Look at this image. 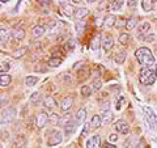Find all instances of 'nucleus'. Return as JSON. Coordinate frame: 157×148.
Masks as SVG:
<instances>
[{
	"label": "nucleus",
	"mask_w": 157,
	"mask_h": 148,
	"mask_svg": "<svg viewBox=\"0 0 157 148\" xmlns=\"http://www.w3.org/2000/svg\"><path fill=\"white\" fill-rule=\"evenodd\" d=\"M48 118H50V115H47L46 113H39L38 117H37V119H36V126L38 127V129H42V127L47 123Z\"/></svg>",
	"instance_id": "nucleus-11"
},
{
	"label": "nucleus",
	"mask_w": 157,
	"mask_h": 148,
	"mask_svg": "<svg viewBox=\"0 0 157 148\" xmlns=\"http://www.w3.org/2000/svg\"><path fill=\"white\" fill-rule=\"evenodd\" d=\"M98 41H100V37H96L94 39H93V45H92V49L93 50H97V47H98Z\"/></svg>",
	"instance_id": "nucleus-41"
},
{
	"label": "nucleus",
	"mask_w": 157,
	"mask_h": 148,
	"mask_svg": "<svg viewBox=\"0 0 157 148\" xmlns=\"http://www.w3.org/2000/svg\"><path fill=\"white\" fill-rule=\"evenodd\" d=\"M135 56L137 59V62L143 66V68L155 66V56L148 47H139L135 51Z\"/></svg>",
	"instance_id": "nucleus-1"
},
{
	"label": "nucleus",
	"mask_w": 157,
	"mask_h": 148,
	"mask_svg": "<svg viewBox=\"0 0 157 148\" xmlns=\"http://www.w3.org/2000/svg\"><path fill=\"white\" fill-rule=\"evenodd\" d=\"M102 148H115V146L110 144V143H106V144H104V147H102Z\"/></svg>",
	"instance_id": "nucleus-45"
},
{
	"label": "nucleus",
	"mask_w": 157,
	"mask_h": 148,
	"mask_svg": "<svg viewBox=\"0 0 157 148\" xmlns=\"http://www.w3.org/2000/svg\"><path fill=\"white\" fill-rule=\"evenodd\" d=\"M149 29H151V24L148 21H144V22H141L139 26H137V38H143L144 36H147V33L149 32Z\"/></svg>",
	"instance_id": "nucleus-8"
},
{
	"label": "nucleus",
	"mask_w": 157,
	"mask_h": 148,
	"mask_svg": "<svg viewBox=\"0 0 157 148\" xmlns=\"http://www.w3.org/2000/svg\"><path fill=\"white\" fill-rule=\"evenodd\" d=\"M144 39H145L147 42H153L155 39H156V36H155L153 33H152V34H149V36H147V37H145Z\"/></svg>",
	"instance_id": "nucleus-42"
},
{
	"label": "nucleus",
	"mask_w": 157,
	"mask_h": 148,
	"mask_svg": "<svg viewBox=\"0 0 157 148\" xmlns=\"http://www.w3.org/2000/svg\"><path fill=\"white\" fill-rule=\"evenodd\" d=\"M63 63V59L62 58H58V56H54V58H50L47 60V64L50 67H59Z\"/></svg>",
	"instance_id": "nucleus-24"
},
{
	"label": "nucleus",
	"mask_w": 157,
	"mask_h": 148,
	"mask_svg": "<svg viewBox=\"0 0 157 148\" xmlns=\"http://www.w3.org/2000/svg\"><path fill=\"white\" fill-rule=\"evenodd\" d=\"M118 140V135L117 134H111L109 136V143H115Z\"/></svg>",
	"instance_id": "nucleus-43"
},
{
	"label": "nucleus",
	"mask_w": 157,
	"mask_h": 148,
	"mask_svg": "<svg viewBox=\"0 0 157 148\" xmlns=\"http://www.w3.org/2000/svg\"><path fill=\"white\" fill-rule=\"evenodd\" d=\"M30 102L33 103V105H38L39 102H41V93L39 92H34L32 97H30Z\"/></svg>",
	"instance_id": "nucleus-31"
},
{
	"label": "nucleus",
	"mask_w": 157,
	"mask_h": 148,
	"mask_svg": "<svg viewBox=\"0 0 157 148\" xmlns=\"http://www.w3.org/2000/svg\"><path fill=\"white\" fill-rule=\"evenodd\" d=\"M124 103H126V97L124 96H119L118 97V100H117V103H115V109L121 110L122 107L124 106Z\"/></svg>",
	"instance_id": "nucleus-33"
},
{
	"label": "nucleus",
	"mask_w": 157,
	"mask_h": 148,
	"mask_svg": "<svg viewBox=\"0 0 157 148\" xmlns=\"http://www.w3.org/2000/svg\"><path fill=\"white\" fill-rule=\"evenodd\" d=\"M80 92H81L82 97H89L92 95V92H93V88H92V85H82Z\"/></svg>",
	"instance_id": "nucleus-28"
},
{
	"label": "nucleus",
	"mask_w": 157,
	"mask_h": 148,
	"mask_svg": "<svg viewBox=\"0 0 157 148\" xmlns=\"http://www.w3.org/2000/svg\"><path fill=\"white\" fill-rule=\"evenodd\" d=\"M114 60H115L117 64H122V63H124V60H126V51L118 50L114 54Z\"/></svg>",
	"instance_id": "nucleus-17"
},
{
	"label": "nucleus",
	"mask_w": 157,
	"mask_h": 148,
	"mask_svg": "<svg viewBox=\"0 0 157 148\" xmlns=\"http://www.w3.org/2000/svg\"><path fill=\"white\" fill-rule=\"evenodd\" d=\"M101 125H104L101 115H94V117L92 118V121H90V127H92V130L98 129V127H100Z\"/></svg>",
	"instance_id": "nucleus-20"
},
{
	"label": "nucleus",
	"mask_w": 157,
	"mask_h": 148,
	"mask_svg": "<svg viewBox=\"0 0 157 148\" xmlns=\"http://www.w3.org/2000/svg\"><path fill=\"white\" fill-rule=\"evenodd\" d=\"M101 117H102V122H104V125H109V123L113 121V114H111L110 109H109V110L102 111Z\"/></svg>",
	"instance_id": "nucleus-22"
},
{
	"label": "nucleus",
	"mask_w": 157,
	"mask_h": 148,
	"mask_svg": "<svg viewBox=\"0 0 157 148\" xmlns=\"http://www.w3.org/2000/svg\"><path fill=\"white\" fill-rule=\"evenodd\" d=\"M11 83V76L8 73H2L0 75V87H7Z\"/></svg>",
	"instance_id": "nucleus-26"
},
{
	"label": "nucleus",
	"mask_w": 157,
	"mask_h": 148,
	"mask_svg": "<svg viewBox=\"0 0 157 148\" xmlns=\"http://www.w3.org/2000/svg\"><path fill=\"white\" fill-rule=\"evenodd\" d=\"M45 32H46V28L43 25H36L32 29V36L34 38H39V37H42L43 34H45Z\"/></svg>",
	"instance_id": "nucleus-12"
},
{
	"label": "nucleus",
	"mask_w": 157,
	"mask_h": 148,
	"mask_svg": "<svg viewBox=\"0 0 157 148\" xmlns=\"http://www.w3.org/2000/svg\"><path fill=\"white\" fill-rule=\"evenodd\" d=\"M76 127H77L76 121H71V122L66 123V125H64V131H66V134H67V135L73 134V132L76 131Z\"/></svg>",
	"instance_id": "nucleus-18"
},
{
	"label": "nucleus",
	"mask_w": 157,
	"mask_h": 148,
	"mask_svg": "<svg viewBox=\"0 0 157 148\" xmlns=\"http://www.w3.org/2000/svg\"><path fill=\"white\" fill-rule=\"evenodd\" d=\"M156 79H157V72L153 67L141 68L140 75H139V80L143 85H152V84H155Z\"/></svg>",
	"instance_id": "nucleus-2"
},
{
	"label": "nucleus",
	"mask_w": 157,
	"mask_h": 148,
	"mask_svg": "<svg viewBox=\"0 0 157 148\" xmlns=\"http://www.w3.org/2000/svg\"><path fill=\"white\" fill-rule=\"evenodd\" d=\"M76 32L78 33V34H81L82 32H84V28H85V22L84 21H77V24H76Z\"/></svg>",
	"instance_id": "nucleus-37"
},
{
	"label": "nucleus",
	"mask_w": 157,
	"mask_h": 148,
	"mask_svg": "<svg viewBox=\"0 0 157 148\" xmlns=\"http://www.w3.org/2000/svg\"><path fill=\"white\" fill-rule=\"evenodd\" d=\"M123 4H124V2H122V0H115V2H113V3H111L110 9H111V11H114V12L121 11L122 7H123Z\"/></svg>",
	"instance_id": "nucleus-29"
},
{
	"label": "nucleus",
	"mask_w": 157,
	"mask_h": 148,
	"mask_svg": "<svg viewBox=\"0 0 157 148\" xmlns=\"http://www.w3.org/2000/svg\"><path fill=\"white\" fill-rule=\"evenodd\" d=\"M114 129L117 132H121V134H128L130 132V126L124 119H119L114 123Z\"/></svg>",
	"instance_id": "nucleus-6"
},
{
	"label": "nucleus",
	"mask_w": 157,
	"mask_h": 148,
	"mask_svg": "<svg viewBox=\"0 0 157 148\" xmlns=\"http://www.w3.org/2000/svg\"><path fill=\"white\" fill-rule=\"evenodd\" d=\"M7 38H8V30L2 28V45H4L7 42Z\"/></svg>",
	"instance_id": "nucleus-40"
},
{
	"label": "nucleus",
	"mask_w": 157,
	"mask_h": 148,
	"mask_svg": "<svg viewBox=\"0 0 157 148\" xmlns=\"http://www.w3.org/2000/svg\"><path fill=\"white\" fill-rule=\"evenodd\" d=\"M101 45H102V49L107 53V51H110L113 46H114V39H113L111 36H109V34H106V36L102 37L101 39Z\"/></svg>",
	"instance_id": "nucleus-7"
},
{
	"label": "nucleus",
	"mask_w": 157,
	"mask_h": 148,
	"mask_svg": "<svg viewBox=\"0 0 157 148\" xmlns=\"http://www.w3.org/2000/svg\"><path fill=\"white\" fill-rule=\"evenodd\" d=\"M130 41V34L128 33H121L119 34V43L121 45H127Z\"/></svg>",
	"instance_id": "nucleus-32"
},
{
	"label": "nucleus",
	"mask_w": 157,
	"mask_h": 148,
	"mask_svg": "<svg viewBox=\"0 0 157 148\" xmlns=\"http://www.w3.org/2000/svg\"><path fill=\"white\" fill-rule=\"evenodd\" d=\"M137 24H139V20H137V17H131L127 20L126 22V28L127 30H134V29L137 26Z\"/></svg>",
	"instance_id": "nucleus-21"
},
{
	"label": "nucleus",
	"mask_w": 157,
	"mask_h": 148,
	"mask_svg": "<svg viewBox=\"0 0 157 148\" xmlns=\"http://www.w3.org/2000/svg\"><path fill=\"white\" fill-rule=\"evenodd\" d=\"M63 142V132L62 131H54L52 135L48 138L47 140V146L48 147H54V146H58Z\"/></svg>",
	"instance_id": "nucleus-5"
},
{
	"label": "nucleus",
	"mask_w": 157,
	"mask_h": 148,
	"mask_svg": "<svg viewBox=\"0 0 157 148\" xmlns=\"http://www.w3.org/2000/svg\"><path fill=\"white\" fill-rule=\"evenodd\" d=\"M48 121L55 125V123H59V122H60V117H59L58 114H55V113H51V114H50V118H48Z\"/></svg>",
	"instance_id": "nucleus-38"
},
{
	"label": "nucleus",
	"mask_w": 157,
	"mask_h": 148,
	"mask_svg": "<svg viewBox=\"0 0 157 148\" xmlns=\"http://www.w3.org/2000/svg\"><path fill=\"white\" fill-rule=\"evenodd\" d=\"M11 68H12L11 62H8V60H3L2 62V73H7Z\"/></svg>",
	"instance_id": "nucleus-34"
},
{
	"label": "nucleus",
	"mask_w": 157,
	"mask_h": 148,
	"mask_svg": "<svg viewBox=\"0 0 157 148\" xmlns=\"http://www.w3.org/2000/svg\"><path fill=\"white\" fill-rule=\"evenodd\" d=\"M16 115H17L16 109H6L2 113V126L4 127V126L9 125L11 122H13Z\"/></svg>",
	"instance_id": "nucleus-4"
},
{
	"label": "nucleus",
	"mask_w": 157,
	"mask_h": 148,
	"mask_svg": "<svg viewBox=\"0 0 157 148\" xmlns=\"http://www.w3.org/2000/svg\"><path fill=\"white\" fill-rule=\"evenodd\" d=\"M60 6H62V8H63V13H64L68 18L73 16V7L71 6V4H67L66 2H62Z\"/></svg>",
	"instance_id": "nucleus-15"
},
{
	"label": "nucleus",
	"mask_w": 157,
	"mask_h": 148,
	"mask_svg": "<svg viewBox=\"0 0 157 148\" xmlns=\"http://www.w3.org/2000/svg\"><path fill=\"white\" fill-rule=\"evenodd\" d=\"M71 106H72V98H71V97H64V98H63V101H62V103H60L62 111L67 113L68 110L71 109Z\"/></svg>",
	"instance_id": "nucleus-16"
},
{
	"label": "nucleus",
	"mask_w": 157,
	"mask_h": 148,
	"mask_svg": "<svg viewBox=\"0 0 157 148\" xmlns=\"http://www.w3.org/2000/svg\"><path fill=\"white\" fill-rule=\"evenodd\" d=\"M26 146V139L25 136H17L16 139L13 140V144H12V148H25Z\"/></svg>",
	"instance_id": "nucleus-13"
},
{
	"label": "nucleus",
	"mask_w": 157,
	"mask_h": 148,
	"mask_svg": "<svg viewBox=\"0 0 157 148\" xmlns=\"http://www.w3.org/2000/svg\"><path fill=\"white\" fill-rule=\"evenodd\" d=\"M96 22H97V25H102V24L105 22V20H102V18H96Z\"/></svg>",
	"instance_id": "nucleus-44"
},
{
	"label": "nucleus",
	"mask_w": 157,
	"mask_h": 148,
	"mask_svg": "<svg viewBox=\"0 0 157 148\" xmlns=\"http://www.w3.org/2000/svg\"><path fill=\"white\" fill-rule=\"evenodd\" d=\"M101 144V136L100 135H93L92 138L86 140V148H100Z\"/></svg>",
	"instance_id": "nucleus-9"
},
{
	"label": "nucleus",
	"mask_w": 157,
	"mask_h": 148,
	"mask_svg": "<svg viewBox=\"0 0 157 148\" xmlns=\"http://www.w3.org/2000/svg\"><path fill=\"white\" fill-rule=\"evenodd\" d=\"M38 83V76H26L25 77V84H26V87H34L36 84Z\"/></svg>",
	"instance_id": "nucleus-27"
},
{
	"label": "nucleus",
	"mask_w": 157,
	"mask_h": 148,
	"mask_svg": "<svg viewBox=\"0 0 157 148\" xmlns=\"http://www.w3.org/2000/svg\"><path fill=\"white\" fill-rule=\"evenodd\" d=\"M92 88H93V91H94V92L101 89V88H102V83H101L100 79H94V81H93V84H92Z\"/></svg>",
	"instance_id": "nucleus-36"
},
{
	"label": "nucleus",
	"mask_w": 157,
	"mask_h": 148,
	"mask_svg": "<svg viewBox=\"0 0 157 148\" xmlns=\"http://www.w3.org/2000/svg\"><path fill=\"white\" fill-rule=\"evenodd\" d=\"M143 117H144V122L147 123V126L149 127V130L156 131L157 130V118L155 111L151 109L149 106H143Z\"/></svg>",
	"instance_id": "nucleus-3"
},
{
	"label": "nucleus",
	"mask_w": 157,
	"mask_h": 148,
	"mask_svg": "<svg viewBox=\"0 0 157 148\" xmlns=\"http://www.w3.org/2000/svg\"><path fill=\"white\" fill-rule=\"evenodd\" d=\"M85 118H86V110L84 107H81V109H78L77 114H76V123L78 126L82 125V123L85 122Z\"/></svg>",
	"instance_id": "nucleus-14"
},
{
	"label": "nucleus",
	"mask_w": 157,
	"mask_h": 148,
	"mask_svg": "<svg viewBox=\"0 0 157 148\" xmlns=\"http://www.w3.org/2000/svg\"><path fill=\"white\" fill-rule=\"evenodd\" d=\"M127 3H128V6H130V7L134 8V7H136V3H137V2H127Z\"/></svg>",
	"instance_id": "nucleus-48"
},
{
	"label": "nucleus",
	"mask_w": 157,
	"mask_h": 148,
	"mask_svg": "<svg viewBox=\"0 0 157 148\" xmlns=\"http://www.w3.org/2000/svg\"><path fill=\"white\" fill-rule=\"evenodd\" d=\"M4 102H7V96H2V106H4Z\"/></svg>",
	"instance_id": "nucleus-46"
},
{
	"label": "nucleus",
	"mask_w": 157,
	"mask_h": 148,
	"mask_svg": "<svg viewBox=\"0 0 157 148\" xmlns=\"http://www.w3.org/2000/svg\"><path fill=\"white\" fill-rule=\"evenodd\" d=\"M88 13H89V11H88L86 8H84V7H82V8H78L77 11L75 12V16H76V18L78 20V21H81V20L84 18V17L86 16Z\"/></svg>",
	"instance_id": "nucleus-25"
},
{
	"label": "nucleus",
	"mask_w": 157,
	"mask_h": 148,
	"mask_svg": "<svg viewBox=\"0 0 157 148\" xmlns=\"http://www.w3.org/2000/svg\"><path fill=\"white\" fill-rule=\"evenodd\" d=\"M26 53V49L25 47H21V49H18V50H16L13 53V58L14 59H20V58H22V55Z\"/></svg>",
	"instance_id": "nucleus-35"
},
{
	"label": "nucleus",
	"mask_w": 157,
	"mask_h": 148,
	"mask_svg": "<svg viewBox=\"0 0 157 148\" xmlns=\"http://www.w3.org/2000/svg\"><path fill=\"white\" fill-rule=\"evenodd\" d=\"M92 129V127H90V123H85V125H84V129H82V132H81V138H85L86 135H88V132H89V130Z\"/></svg>",
	"instance_id": "nucleus-39"
},
{
	"label": "nucleus",
	"mask_w": 157,
	"mask_h": 148,
	"mask_svg": "<svg viewBox=\"0 0 157 148\" xmlns=\"http://www.w3.org/2000/svg\"><path fill=\"white\" fill-rule=\"evenodd\" d=\"M12 37L17 41H21V39L25 38V30L21 28H17V29H13L12 30Z\"/></svg>",
	"instance_id": "nucleus-19"
},
{
	"label": "nucleus",
	"mask_w": 157,
	"mask_h": 148,
	"mask_svg": "<svg viewBox=\"0 0 157 148\" xmlns=\"http://www.w3.org/2000/svg\"><path fill=\"white\" fill-rule=\"evenodd\" d=\"M134 148H144V144H143V143L140 142V143H137V144H136Z\"/></svg>",
	"instance_id": "nucleus-47"
},
{
	"label": "nucleus",
	"mask_w": 157,
	"mask_h": 148,
	"mask_svg": "<svg viewBox=\"0 0 157 148\" xmlns=\"http://www.w3.org/2000/svg\"><path fill=\"white\" fill-rule=\"evenodd\" d=\"M43 107H46L47 110H54L55 107H58V103L55 101V98L51 97V96H47L45 97V100H43Z\"/></svg>",
	"instance_id": "nucleus-10"
},
{
	"label": "nucleus",
	"mask_w": 157,
	"mask_h": 148,
	"mask_svg": "<svg viewBox=\"0 0 157 148\" xmlns=\"http://www.w3.org/2000/svg\"><path fill=\"white\" fill-rule=\"evenodd\" d=\"M141 8H143L144 12L152 11V8H153V2H151V0H143V2H141Z\"/></svg>",
	"instance_id": "nucleus-30"
},
{
	"label": "nucleus",
	"mask_w": 157,
	"mask_h": 148,
	"mask_svg": "<svg viewBox=\"0 0 157 148\" xmlns=\"http://www.w3.org/2000/svg\"><path fill=\"white\" fill-rule=\"evenodd\" d=\"M105 26L106 28H111V26H114L115 25V22H117V17L114 16V14H109V16H106L105 18Z\"/></svg>",
	"instance_id": "nucleus-23"
}]
</instances>
